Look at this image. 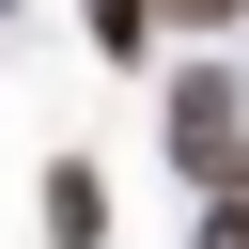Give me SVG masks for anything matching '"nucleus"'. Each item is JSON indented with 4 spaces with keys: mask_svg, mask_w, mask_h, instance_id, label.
I'll return each instance as SVG.
<instances>
[{
    "mask_svg": "<svg viewBox=\"0 0 249 249\" xmlns=\"http://www.w3.org/2000/svg\"><path fill=\"white\" fill-rule=\"evenodd\" d=\"M171 156L233 202V187H249V93H233V78H187V93H171Z\"/></svg>",
    "mask_w": 249,
    "mask_h": 249,
    "instance_id": "1",
    "label": "nucleus"
},
{
    "mask_svg": "<svg viewBox=\"0 0 249 249\" xmlns=\"http://www.w3.org/2000/svg\"><path fill=\"white\" fill-rule=\"evenodd\" d=\"M47 233H62V249H93V233H109V187H93V171H78V156H62V171H47Z\"/></svg>",
    "mask_w": 249,
    "mask_h": 249,
    "instance_id": "2",
    "label": "nucleus"
},
{
    "mask_svg": "<svg viewBox=\"0 0 249 249\" xmlns=\"http://www.w3.org/2000/svg\"><path fill=\"white\" fill-rule=\"evenodd\" d=\"M93 47H109V62H140V47H156V0H93Z\"/></svg>",
    "mask_w": 249,
    "mask_h": 249,
    "instance_id": "3",
    "label": "nucleus"
},
{
    "mask_svg": "<svg viewBox=\"0 0 249 249\" xmlns=\"http://www.w3.org/2000/svg\"><path fill=\"white\" fill-rule=\"evenodd\" d=\"M202 249H249V187H233V202H218V218H202Z\"/></svg>",
    "mask_w": 249,
    "mask_h": 249,
    "instance_id": "4",
    "label": "nucleus"
},
{
    "mask_svg": "<svg viewBox=\"0 0 249 249\" xmlns=\"http://www.w3.org/2000/svg\"><path fill=\"white\" fill-rule=\"evenodd\" d=\"M156 16H187V31H233V16H249V0H156Z\"/></svg>",
    "mask_w": 249,
    "mask_h": 249,
    "instance_id": "5",
    "label": "nucleus"
}]
</instances>
